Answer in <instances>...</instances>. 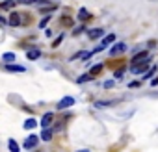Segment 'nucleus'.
Masks as SVG:
<instances>
[{
  "label": "nucleus",
  "instance_id": "1",
  "mask_svg": "<svg viewBox=\"0 0 158 152\" xmlns=\"http://www.w3.org/2000/svg\"><path fill=\"white\" fill-rule=\"evenodd\" d=\"M147 61H149V52H147V50L138 52V54H134V58H132V65H138V63H147Z\"/></svg>",
  "mask_w": 158,
  "mask_h": 152
},
{
  "label": "nucleus",
  "instance_id": "2",
  "mask_svg": "<svg viewBox=\"0 0 158 152\" xmlns=\"http://www.w3.org/2000/svg\"><path fill=\"white\" fill-rule=\"evenodd\" d=\"M73 104H74V98H73V97H63V98L58 102L56 108H58V110H67V108H71Z\"/></svg>",
  "mask_w": 158,
  "mask_h": 152
},
{
  "label": "nucleus",
  "instance_id": "3",
  "mask_svg": "<svg viewBox=\"0 0 158 152\" xmlns=\"http://www.w3.org/2000/svg\"><path fill=\"white\" fill-rule=\"evenodd\" d=\"M127 50V45L125 43H115L112 48H110V56H119V54H123Z\"/></svg>",
  "mask_w": 158,
  "mask_h": 152
},
{
  "label": "nucleus",
  "instance_id": "4",
  "mask_svg": "<svg viewBox=\"0 0 158 152\" xmlns=\"http://www.w3.org/2000/svg\"><path fill=\"white\" fill-rule=\"evenodd\" d=\"M147 69H149V61H147V63H138V65H132V67H130L132 74H143Z\"/></svg>",
  "mask_w": 158,
  "mask_h": 152
},
{
  "label": "nucleus",
  "instance_id": "5",
  "mask_svg": "<svg viewBox=\"0 0 158 152\" xmlns=\"http://www.w3.org/2000/svg\"><path fill=\"white\" fill-rule=\"evenodd\" d=\"M23 15H19V13H11L10 15V19H8V22L11 24V26H21L23 24V19H21Z\"/></svg>",
  "mask_w": 158,
  "mask_h": 152
},
{
  "label": "nucleus",
  "instance_id": "6",
  "mask_svg": "<svg viewBox=\"0 0 158 152\" xmlns=\"http://www.w3.org/2000/svg\"><path fill=\"white\" fill-rule=\"evenodd\" d=\"M52 121H54V113L48 111V113L43 115V119H41V126H43V128H48V126L52 124Z\"/></svg>",
  "mask_w": 158,
  "mask_h": 152
},
{
  "label": "nucleus",
  "instance_id": "7",
  "mask_svg": "<svg viewBox=\"0 0 158 152\" xmlns=\"http://www.w3.org/2000/svg\"><path fill=\"white\" fill-rule=\"evenodd\" d=\"M37 141H39V139H37V135H34V134H32L30 137H26V141H24V148H28V150H30V148H35Z\"/></svg>",
  "mask_w": 158,
  "mask_h": 152
},
{
  "label": "nucleus",
  "instance_id": "8",
  "mask_svg": "<svg viewBox=\"0 0 158 152\" xmlns=\"http://www.w3.org/2000/svg\"><path fill=\"white\" fill-rule=\"evenodd\" d=\"M88 35H89V39H99V37L104 35V30L102 28H93V30H88Z\"/></svg>",
  "mask_w": 158,
  "mask_h": 152
},
{
  "label": "nucleus",
  "instance_id": "9",
  "mask_svg": "<svg viewBox=\"0 0 158 152\" xmlns=\"http://www.w3.org/2000/svg\"><path fill=\"white\" fill-rule=\"evenodd\" d=\"M115 102H117V100H97L93 106H95L97 110H104V108H110V106L115 104Z\"/></svg>",
  "mask_w": 158,
  "mask_h": 152
},
{
  "label": "nucleus",
  "instance_id": "10",
  "mask_svg": "<svg viewBox=\"0 0 158 152\" xmlns=\"http://www.w3.org/2000/svg\"><path fill=\"white\" fill-rule=\"evenodd\" d=\"M88 19H91V13L86 10V8H80L78 10V21H82V22H86Z\"/></svg>",
  "mask_w": 158,
  "mask_h": 152
},
{
  "label": "nucleus",
  "instance_id": "11",
  "mask_svg": "<svg viewBox=\"0 0 158 152\" xmlns=\"http://www.w3.org/2000/svg\"><path fill=\"white\" fill-rule=\"evenodd\" d=\"M26 58L28 59H37V58H41V50L39 48H32V50L26 52Z\"/></svg>",
  "mask_w": 158,
  "mask_h": 152
},
{
  "label": "nucleus",
  "instance_id": "12",
  "mask_svg": "<svg viewBox=\"0 0 158 152\" xmlns=\"http://www.w3.org/2000/svg\"><path fill=\"white\" fill-rule=\"evenodd\" d=\"M6 70H10V72H24L26 69L23 65H11V63H8L6 65Z\"/></svg>",
  "mask_w": 158,
  "mask_h": 152
},
{
  "label": "nucleus",
  "instance_id": "13",
  "mask_svg": "<svg viewBox=\"0 0 158 152\" xmlns=\"http://www.w3.org/2000/svg\"><path fill=\"white\" fill-rule=\"evenodd\" d=\"M8 148H10V152H21V146H19V143L15 139H10L8 141Z\"/></svg>",
  "mask_w": 158,
  "mask_h": 152
},
{
  "label": "nucleus",
  "instance_id": "14",
  "mask_svg": "<svg viewBox=\"0 0 158 152\" xmlns=\"http://www.w3.org/2000/svg\"><path fill=\"white\" fill-rule=\"evenodd\" d=\"M35 126H37V121H35L34 117H32V119H26V121H24V128H26V130H34Z\"/></svg>",
  "mask_w": 158,
  "mask_h": 152
},
{
  "label": "nucleus",
  "instance_id": "15",
  "mask_svg": "<svg viewBox=\"0 0 158 152\" xmlns=\"http://www.w3.org/2000/svg\"><path fill=\"white\" fill-rule=\"evenodd\" d=\"M41 139H43V141H50V139H52V130L43 128V132H41Z\"/></svg>",
  "mask_w": 158,
  "mask_h": 152
},
{
  "label": "nucleus",
  "instance_id": "16",
  "mask_svg": "<svg viewBox=\"0 0 158 152\" xmlns=\"http://www.w3.org/2000/svg\"><path fill=\"white\" fill-rule=\"evenodd\" d=\"M15 8V2L13 0H6V2L0 4V10H13Z\"/></svg>",
  "mask_w": 158,
  "mask_h": 152
},
{
  "label": "nucleus",
  "instance_id": "17",
  "mask_svg": "<svg viewBox=\"0 0 158 152\" xmlns=\"http://www.w3.org/2000/svg\"><path fill=\"white\" fill-rule=\"evenodd\" d=\"M115 41V35L114 34H110V35H106L104 39H102V46H108V45H112Z\"/></svg>",
  "mask_w": 158,
  "mask_h": 152
},
{
  "label": "nucleus",
  "instance_id": "18",
  "mask_svg": "<svg viewBox=\"0 0 158 152\" xmlns=\"http://www.w3.org/2000/svg\"><path fill=\"white\" fill-rule=\"evenodd\" d=\"M2 61H6V63H11V61H15V54H13V52H6V54L2 56Z\"/></svg>",
  "mask_w": 158,
  "mask_h": 152
},
{
  "label": "nucleus",
  "instance_id": "19",
  "mask_svg": "<svg viewBox=\"0 0 158 152\" xmlns=\"http://www.w3.org/2000/svg\"><path fill=\"white\" fill-rule=\"evenodd\" d=\"M156 72V67H152V69H147L145 72H143V80H151V76Z\"/></svg>",
  "mask_w": 158,
  "mask_h": 152
},
{
  "label": "nucleus",
  "instance_id": "20",
  "mask_svg": "<svg viewBox=\"0 0 158 152\" xmlns=\"http://www.w3.org/2000/svg\"><path fill=\"white\" fill-rule=\"evenodd\" d=\"M101 70H102V65L99 63V65H95V67H91V70H89V74H91V76H93V78H95V76H97V74H99Z\"/></svg>",
  "mask_w": 158,
  "mask_h": 152
},
{
  "label": "nucleus",
  "instance_id": "21",
  "mask_svg": "<svg viewBox=\"0 0 158 152\" xmlns=\"http://www.w3.org/2000/svg\"><path fill=\"white\" fill-rule=\"evenodd\" d=\"M89 80H93V76H91V74H84V76H80L76 82H78V84H84V82H89Z\"/></svg>",
  "mask_w": 158,
  "mask_h": 152
},
{
  "label": "nucleus",
  "instance_id": "22",
  "mask_svg": "<svg viewBox=\"0 0 158 152\" xmlns=\"http://www.w3.org/2000/svg\"><path fill=\"white\" fill-rule=\"evenodd\" d=\"M50 19H52L50 15H45V17H43L41 21H39V28H45V26L48 24V21H50Z\"/></svg>",
  "mask_w": 158,
  "mask_h": 152
},
{
  "label": "nucleus",
  "instance_id": "23",
  "mask_svg": "<svg viewBox=\"0 0 158 152\" xmlns=\"http://www.w3.org/2000/svg\"><path fill=\"white\" fill-rule=\"evenodd\" d=\"M61 41H63V34H61V35H58V37H56V39L52 41V48H56V46H58V45H60Z\"/></svg>",
  "mask_w": 158,
  "mask_h": 152
},
{
  "label": "nucleus",
  "instance_id": "24",
  "mask_svg": "<svg viewBox=\"0 0 158 152\" xmlns=\"http://www.w3.org/2000/svg\"><path fill=\"white\" fill-rule=\"evenodd\" d=\"M61 24H63V26H73V19H71V17H65V19L61 21Z\"/></svg>",
  "mask_w": 158,
  "mask_h": 152
},
{
  "label": "nucleus",
  "instance_id": "25",
  "mask_svg": "<svg viewBox=\"0 0 158 152\" xmlns=\"http://www.w3.org/2000/svg\"><path fill=\"white\" fill-rule=\"evenodd\" d=\"M84 28H86V26H78V28H74V30H73V35H78L80 32H84Z\"/></svg>",
  "mask_w": 158,
  "mask_h": 152
},
{
  "label": "nucleus",
  "instance_id": "26",
  "mask_svg": "<svg viewBox=\"0 0 158 152\" xmlns=\"http://www.w3.org/2000/svg\"><path fill=\"white\" fill-rule=\"evenodd\" d=\"M114 76H115L117 80H121V78H123V69H121V70H115V74H114Z\"/></svg>",
  "mask_w": 158,
  "mask_h": 152
},
{
  "label": "nucleus",
  "instance_id": "27",
  "mask_svg": "<svg viewBox=\"0 0 158 152\" xmlns=\"http://www.w3.org/2000/svg\"><path fill=\"white\" fill-rule=\"evenodd\" d=\"M104 87H106V89H110V87H114V82H112V80H108V82H104Z\"/></svg>",
  "mask_w": 158,
  "mask_h": 152
},
{
  "label": "nucleus",
  "instance_id": "28",
  "mask_svg": "<svg viewBox=\"0 0 158 152\" xmlns=\"http://www.w3.org/2000/svg\"><path fill=\"white\" fill-rule=\"evenodd\" d=\"M138 86H139V82H130V84H128L130 89H132V87H138Z\"/></svg>",
  "mask_w": 158,
  "mask_h": 152
},
{
  "label": "nucleus",
  "instance_id": "29",
  "mask_svg": "<svg viewBox=\"0 0 158 152\" xmlns=\"http://www.w3.org/2000/svg\"><path fill=\"white\" fill-rule=\"evenodd\" d=\"M151 86H158V76H156V78H154V80L151 82Z\"/></svg>",
  "mask_w": 158,
  "mask_h": 152
},
{
  "label": "nucleus",
  "instance_id": "30",
  "mask_svg": "<svg viewBox=\"0 0 158 152\" xmlns=\"http://www.w3.org/2000/svg\"><path fill=\"white\" fill-rule=\"evenodd\" d=\"M4 24H6V19H4V17H0V26H4Z\"/></svg>",
  "mask_w": 158,
  "mask_h": 152
}]
</instances>
